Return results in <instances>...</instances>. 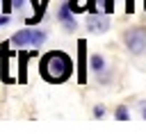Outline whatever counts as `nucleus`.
Returning <instances> with one entry per match:
<instances>
[{
    "label": "nucleus",
    "mask_w": 146,
    "mask_h": 139,
    "mask_svg": "<svg viewBox=\"0 0 146 139\" xmlns=\"http://www.w3.org/2000/svg\"><path fill=\"white\" fill-rule=\"evenodd\" d=\"M39 73L46 82H55V84L66 82L73 75V59L64 50H50L41 57Z\"/></svg>",
    "instance_id": "obj_1"
},
{
    "label": "nucleus",
    "mask_w": 146,
    "mask_h": 139,
    "mask_svg": "<svg viewBox=\"0 0 146 139\" xmlns=\"http://www.w3.org/2000/svg\"><path fill=\"white\" fill-rule=\"evenodd\" d=\"M46 41V32L43 30H36V27H25L21 32H16L11 36V46L16 48H23V46H41Z\"/></svg>",
    "instance_id": "obj_2"
},
{
    "label": "nucleus",
    "mask_w": 146,
    "mask_h": 139,
    "mask_svg": "<svg viewBox=\"0 0 146 139\" xmlns=\"http://www.w3.org/2000/svg\"><path fill=\"white\" fill-rule=\"evenodd\" d=\"M123 41H125V48H128L132 55L144 52V48H146V27H141V25L130 27V30L123 34Z\"/></svg>",
    "instance_id": "obj_3"
},
{
    "label": "nucleus",
    "mask_w": 146,
    "mask_h": 139,
    "mask_svg": "<svg viewBox=\"0 0 146 139\" xmlns=\"http://www.w3.org/2000/svg\"><path fill=\"white\" fill-rule=\"evenodd\" d=\"M87 66H89V57H87V41L80 39L78 41V64H75V71H78V82L84 84L87 82Z\"/></svg>",
    "instance_id": "obj_4"
},
{
    "label": "nucleus",
    "mask_w": 146,
    "mask_h": 139,
    "mask_svg": "<svg viewBox=\"0 0 146 139\" xmlns=\"http://www.w3.org/2000/svg\"><path fill=\"white\" fill-rule=\"evenodd\" d=\"M11 41L9 43H2L0 46V75L5 82H14V75H11Z\"/></svg>",
    "instance_id": "obj_5"
},
{
    "label": "nucleus",
    "mask_w": 146,
    "mask_h": 139,
    "mask_svg": "<svg viewBox=\"0 0 146 139\" xmlns=\"http://www.w3.org/2000/svg\"><path fill=\"white\" fill-rule=\"evenodd\" d=\"M107 27H110L107 16H98L96 11H91V14L87 16V30H89L91 34H103V32H107Z\"/></svg>",
    "instance_id": "obj_6"
},
{
    "label": "nucleus",
    "mask_w": 146,
    "mask_h": 139,
    "mask_svg": "<svg viewBox=\"0 0 146 139\" xmlns=\"http://www.w3.org/2000/svg\"><path fill=\"white\" fill-rule=\"evenodd\" d=\"M73 14H75V11L68 7V2H64V5L59 7V14H57V18H59V23L64 25V30H66V32H73V30L78 27V25H75V18H73Z\"/></svg>",
    "instance_id": "obj_7"
},
{
    "label": "nucleus",
    "mask_w": 146,
    "mask_h": 139,
    "mask_svg": "<svg viewBox=\"0 0 146 139\" xmlns=\"http://www.w3.org/2000/svg\"><path fill=\"white\" fill-rule=\"evenodd\" d=\"M32 57V52H23L21 50V55H18V80L21 82H25L27 80V59Z\"/></svg>",
    "instance_id": "obj_8"
},
{
    "label": "nucleus",
    "mask_w": 146,
    "mask_h": 139,
    "mask_svg": "<svg viewBox=\"0 0 146 139\" xmlns=\"http://www.w3.org/2000/svg\"><path fill=\"white\" fill-rule=\"evenodd\" d=\"M46 7H48V0H41V5H39V9H34V14L25 21L27 25H36L41 18H43V14H46Z\"/></svg>",
    "instance_id": "obj_9"
},
{
    "label": "nucleus",
    "mask_w": 146,
    "mask_h": 139,
    "mask_svg": "<svg viewBox=\"0 0 146 139\" xmlns=\"http://www.w3.org/2000/svg\"><path fill=\"white\" fill-rule=\"evenodd\" d=\"M89 66H91L96 73H100V71L105 68V59H103L100 55H91V57H89Z\"/></svg>",
    "instance_id": "obj_10"
},
{
    "label": "nucleus",
    "mask_w": 146,
    "mask_h": 139,
    "mask_svg": "<svg viewBox=\"0 0 146 139\" xmlns=\"http://www.w3.org/2000/svg\"><path fill=\"white\" fill-rule=\"evenodd\" d=\"M114 116H116L119 121H128V118H130L128 107H125V105H119V107H116V112H114Z\"/></svg>",
    "instance_id": "obj_11"
},
{
    "label": "nucleus",
    "mask_w": 146,
    "mask_h": 139,
    "mask_svg": "<svg viewBox=\"0 0 146 139\" xmlns=\"http://www.w3.org/2000/svg\"><path fill=\"white\" fill-rule=\"evenodd\" d=\"M0 5H2V9H0L2 14H9V11L14 9V5H11V0H0Z\"/></svg>",
    "instance_id": "obj_12"
},
{
    "label": "nucleus",
    "mask_w": 146,
    "mask_h": 139,
    "mask_svg": "<svg viewBox=\"0 0 146 139\" xmlns=\"http://www.w3.org/2000/svg\"><path fill=\"white\" fill-rule=\"evenodd\" d=\"M94 116H96V118H103V116H105V107L96 105V107H94Z\"/></svg>",
    "instance_id": "obj_13"
},
{
    "label": "nucleus",
    "mask_w": 146,
    "mask_h": 139,
    "mask_svg": "<svg viewBox=\"0 0 146 139\" xmlns=\"http://www.w3.org/2000/svg\"><path fill=\"white\" fill-rule=\"evenodd\" d=\"M125 11H128V14L135 11V0H125Z\"/></svg>",
    "instance_id": "obj_14"
},
{
    "label": "nucleus",
    "mask_w": 146,
    "mask_h": 139,
    "mask_svg": "<svg viewBox=\"0 0 146 139\" xmlns=\"http://www.w3.org/2000/svg\"><path fill=\"white\" fill-rule=\"evenodd\" d=\"M9 23V14H0V27Z\"/></svg>",
    "instance_id": "obj_15"
},
{
    "label": "nucleus",
    "mask_w": 146,
    "mask_h": 139,
    "mask_svg": "<svg viewBox=\"0 0 146 139\" xmlns=\"http://www.w3.org/2000/svg\"><path fill=\"white\" fill-rule=\"evenodd\" d=\"M11 5H14V9H23L25 0H11Z\"/></svg>",
    "instance_id": "obj_16"
},
{
    "label": "nucleus",
    "mask_w": 146,
    "mask_h": 139,
    "mask_svg": "<svg viewBox=\"0 0 146 139\" xmlns=\"http://www.w3.org/2000/svg\"><path fill=\"white\" fill-rule=\"evenodd\" d=\"M141 114H144V118H146V105H144V107H141Z\"/></svg>",
    "instance_id": "obj_17"
}]
</instances>
